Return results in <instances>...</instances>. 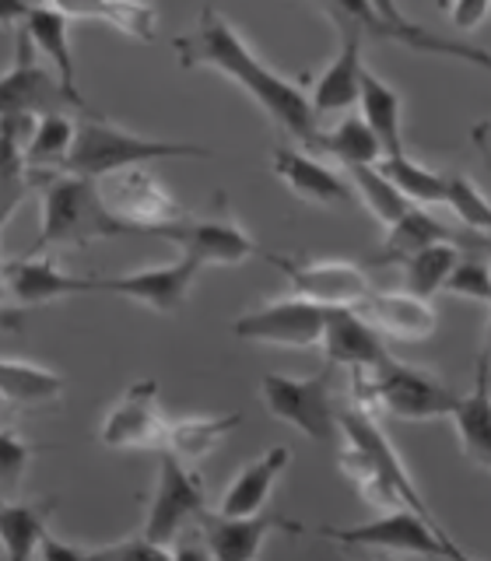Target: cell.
<instances>
[{"label": "cell", "mask_w": 491, "mask_h": 561, "mask_svg": "<svg viewBox=\"0 0 491 561\" xmlns=\"http://www.w3.org/2000/svg\"><path fill=\"white\" fill-rule=\"evenodd\" d=\"M172 49H175V57H180V67L218 70L228 81H236L242 92L274 119V127L281 134L309 145L316 130H320L316 127L309 95L285 75H277L263 57H256V49L246 43V35L228 22L218 8L204 4L193 32L175 35Z\"/></svg>", "instance_id": "6da1fadb"}, {"label": "cell", "mask_w": 491, "mask_h": 561, "mask_svg": "<svg viewBox=\"0 0 491 561\" xmlns=\"http://www.w3.org/2000/svg\"><path fill=\"white\" fill-rule=\"evenodd\" d=\"M338 432L344 435V446L338 449V463L368 505L376 508L408 505L425 519H435L373 411L358 408L355 400L344 403V408H338Z\"/></svg>", "instance_id": "7a4b0ae2"}, {"label": "cell", "mask_w": 491, "mask_h": 561, "mask_svg": "<svg viewBox=\"0 0 491 561\" xmlns=\"http://www.w3.org/2000/svg\"><path fill=\"white\" fill-rule=\"evenodd\" d=\"M169 158H210V148L197 145V140H165V137L127 130L88 105L75 123V145H70L64 172L102 180V175L119 169L155 165V162H169Z\"/></svg>", "instance_id": "3957f363"}, {"label": "cell", "mask_w": 491, "mask_h": 561, "mask_svg": "<svg viewBox=\"0 0 491 561\" xmlns=\"http://www.w3.org/2000/svg\"><path fill=\"white\" fill-rule=\"evenodd\" d=\"M119 236H134V232L110 215L95 180L75 172H57L43 183V228L28 253L88 250L99 239H119Z\"/></svg>", "instance_id": "277c9868"}, {"label": "cell", "mask_w": 491, "mask_h": 561, "mask_svg": "<svg viewBox=\"0 0 491 561\" xmlns=\"http://www.w3.org/2000/svg\"><path fill=\"white\" fill-rule=\"evenodd\" d=\"M351 386H355V403L365 411H379L400 421H432L446 417L456 393L429 368L403 365L386 355L373 368H351Z\"/></svg>", "instance_id": "5b68a950"}, {"label": "cell", "mask_w": 491, "mask_h": 561, "mask_svg": "<svg viewBox=\"0 0 491 561\" xmlns=\"http://www.w3.org/2000/svg\"><path fill=\"white\" fill-rule=\"evenodd\" d=\"M88 102L81 92H67L53 70L39 64L28 35L18 28L14 64L0 75V130L22 134L43 113H81Z\"/></svg>", "instance_id": "8992f818"}, {"label": "cell", "mask_w": 491, "mask_h": 561, "mask_svg": "<svg viewBox=\"0 0 491 561\" xmlns=\"http://www.w3.org/2000/svg\"><path fill=\"white\" fill-rule=\"evenodd\" d=\"M323 540L341 543V548H362V551H397V554H429V558H449V561H470V554L453 543V537L435 519H425L408 505L382 508V516L358 526H320Z\"/></svg>", "instance_id": "52a82bcc"}, {"label": "cell", "mask_w": 491, "mask_h": 561, "mask_svg": "<svg viewBox=\"0 0 491 561\" xmlns=\"http://www.w3.org/2000/svg\"><path fill=\"white\" fill-rule=\"evenodd\" d=\"M148 236H162L169 242L180 245V256H190L201 271L207 267H239L250 256L260 253L256 239L246 232V228L228 215V201L225 193H218L215 210L207 215H183L175 221L155 225Z\"/></svg>", "instance_id": "ba28073f"}, {"label": "cell", "mask_w": 491, "mask_h": 561, "mask_svg": "<svg viewBox=\"0 0 491 561\" xmlns=\"http://www.w3.org/2000/svg\"><path fill=\"white\" fill-rule=\"evenodd\" d=\"M330 368L333 365L306 379L267 373L260 379L263 411L298 428L312 443H333V435H338V403H333L330 390Z\"/></svg>", "instance_id": "9c48e42d"}, {"label": "cell", "mask_w": 491, "mask_h": 561, "mask_svg": "<svg viewBox=\"0 0 491 561\" xmlns=\"http://www.w3.org/2000/svg\"><path fill=\"white\" fill-rule=\"evenodd\" d=\"M95 183L102 193V204L110 207V215L127 225L134 236L137 232L148 236L155 225H165V221H175L186 215L183 204L172 197L165 183L158 180L148 165L119 169V172L102 175Z\"/></svg>", "instance_id": "30bf717a"}, {"label": "cell", "mask_w": 491, "mask_h": 561, "mask_svg": "<svg viewBox=\"0 0 491 561\" xmlns=\"http://www.w3.org/2000/svg\"><path fill=\"white\" fill-rule=\"evenodd\" d=\"M201 508H204L201 478L190 470V463L180 460V456H172L169 449H158V484L148 505V519L140 526V537L169 548L186 526L197 523Z\"/></svg>", "instance_id": "8fae6325"}, {"label": "cell", "mask_w": 491, "mask_h": 561, "mask_svg": "<svg viewBox=\"0 0 491 561\" xmlns=\"http://www.w3.org/2000/svg\"><path fill=\"white\" fill-rule=\"evenodd\" d=\"M327 309L330 306L309 302L302 295H288V298H274L267 306L236 316V320L228 323V330H232L239 341H250V344L306 351L320 344Z\"/></svg>", "instance_id": "7c38bea8"}, {"label": "cell", "mask_w": 491, "mask_h": 561, "mask_svg": "<svg viewBox=\"0 0 491 561\" xmlns=\"http://www.w3.org/2000/svg\"><path fill=\"white\" fill-rule=\"evenodd\" d=\"M267 263L288 277L295 295L309 298L320 306H362L365 295L373 291L368 274L351 260H292L277 253H260Z\"/></svg>", "instance_id": "4fadbf2b"}, {"label": "cell", "mask_w": 491, "mask_h": 561, "mask_svg": "<svg viewBox=\"0 0 491 561\" xmlns=\"http://www.w3.org/2000/svg\"><path fill=\"white\" fill-rule=\"evenodd\" d=\"M201 277V267L190 256H180L162 267H145L134 274H119V277H92V295L95 291H110L119 298H130V302L145 306L151 312L172 316L175 309L186 306V298Z\"/></svg>", "instance_id": "5bb4252c"}, {"label": "cell", "mask_w": 491, "mask_h": 561, "mask_svg": "<svg viewBox=\"0 0 491 561\" xmlns=\"http://www.w3.org/2000/svg\"><path fill=\"white\" fill-rule=\"evenodd\" d=\"M165 432V414L158 408V382L137 379L102 417L99 443L105 449H158Z\"/></svg>", "instance_id": "9a60e30c"}, {"label": "cell", "mask_w": 491, "mask_h": 561, "mask_svg": "<svg viewBox=\"0 0 491 561\" xmlns=\"http://www.w3.org/2000/svg\"><path fill=\"white\" fill-rule=\"evenodd\" d=\"M0 295H8L22 309H35V306L60 302V298L70 295H92V277L64 274L49 253L35 250L0 263Z\"/></svg>", "instance_id": "2e32d148"}, {"label": "cell", "mask_w": 491, "mask_h": 561, "mask_svg": "<svg viewBox=\"0 0 491 561\" xmlns=\"http://www.w3.org/2000/svg\"><path fill=\"white\" fill-rule=\"evenodd\" d=\"M330 18H333V25H338L341 46H338L333 64L312 81V92H306L316 119L327 116V113L351 110V105L358 102V81H362V70H365V60H362L365 35H362V28L355 22H347L344 14H330Z\"/></svg>", "instance_id": "e0dca14e"}, {"label": "cell", "mask_w": 491, "mask_h": 561, "mask_svg": "<svg viewBox=\"0 0 491 561\" xmlns=\"http://www.w3.org/2000/svg\"><path fill=\"white\" fill-rule=\"evenodd\" d=\"M201 540L207 548V558L218 561H253L260 554V543L274 530H298L295 523L271 516L267 508H260L253 516H221L201 508Z\"/></svg>", "instance_id": "ac0fdd59"}, {"label": "cell", "mask_w": 491, "mask_h": 561, "mask_svg": "<svg viewBox=\"0 0 491 561\" xmlns=\"http://www.w3.org/2000/svg\"><path fill=\"white\" fill-rule=\"evenodd\" d=\"M320 8L330 11V14H344L347 22H355L362 28V35H379V39H390L397 46H408V49H418V53H435V57H453V60H467L473 67L488 70L491 60H488V49L481 46H467V43H456V39H443V35L435 32H421V35H411V32H400L393 25H386L382 18L368 8V0H320Z\"/></svg>", "instance_id": "d6986e66"}, {"label": "cell", "mask_w": 491, "mask_h": 561, "mask_svg": "<svg viewBox=\"0 0 491 561\" xmlns=\"http://www.w3.org/2000/svg\"><path fill=\"white\" fill-rule=\"evenodd\" d=\"M320 347H323L327 365H351V368H373L376 362L390 355L382 333L351 306L327 309L323 330H320Z\"/></svg>", "instance_id": "ffe728a7"}, {"label": "cell", "mask_w": 491, "mask_h": 561, "mask_svg": "<svg viewBox=\"0 0 491 561\" xmlns=\"http://www.w3.org/2000/svg\"><path fill=\"white\" fill-rule=\"evenodd\" d=\"M271 172L285 183L298 201L316 204V207H341L355 201L351 183L338 175L330 165L316 162L312 154L295 151L288 145H274L271 151Z\"/></svg>", "instance_id": "44dd1931"}, {"label": "cell", "mask_w": 491, "mask_h": 561, "mask_svg": "<svg viewBox=\"0 0 491 561\" xmlns=\"http://www.w3.org/2000/svg\"><path fill=\"white\" fill-rule=\"evenodd\" d=\"M432 242H460L464 250H473V253L488 250V236L467 232V228H449L435 215H429L425 207L411 204L397 221L386 225L382 250H379V256L373 263H400L403 256L425 250V245H432Z\"/></svg>", "instance_id": "7402d4cb"}, {"label": "cell", "mask_w": 491, "mask_h": 561, "mask_svg": "<svg viewBox=\"0 0 491 561\" xmlns=\"http://www.w3.org/2000/svg\"><path fill=\"white\" fill-rule=\"evenodd\" d=\"M382 337L393 341H429L438 327V312L432 309V298H418L411 291H368L365 302L355 306Z\"/></svg>", "instance_id": "603a6c76"}, {"label": "cell", "mask_w": 491, "mask_h": 561, "mask_svg": "<svg viewBox=\"0 0 491 561\" xmlns=\"http://www.w3.org/2000/svg\"><path fill=\"white\" fill-rule=\"evenodd\" d=\"M460 438L464 456L481 470H491V403H488V351L473 362V386L460 397L456 393L446 414Z\"/></svg>", "instance_id": "cb8c5ba5"}, {"label": "cell", "mask_w": 491, "mask_h": 561, "mask_svg": "<svg viewBox=\"0 0 491 561\" xmlns=\"http://www.w3.org/2000/svg\"><path fill=\"white\" fill-rule=\"evenodd\" d=\"M288 463H292L288 446L263 449L256 460H250L232 481H228L215 513H221V516H253V513H260V508H267L271 491H274L281 473L288 470Z\"/></svg>", "instance_id": "d4e9b609"}, {"label": "cell", "mask_w": 491, "mask_h": 561, "mask_svg": "<svg viewBox=\"0 0 491 561\" xmlns=\"http://www.w3.org/2000/svg\"><path fill=\"white\" fill-rule=\"evenodd\" d=\"M70 145H75V119L67 113H43L18 134L22 165L35 180V186H43L49 175L64 172Z\"/></svg>", "instance_id": "484cf974"}, {"label": "cell", "mask_w": 491, "mask_h": 561, "mask_svg": "<svg viewBox=\"0 0 491 561\" xmlns=\"http://www.w3.org/2000/svg\"><path fill=\"white\" fill-rule=\"evenodd\" d=\"M28 35L32 49L49 60V70L67 92H78V70H75V49H70V18L53 11L49 4H28L25 18L18 22Z\"/></svg>", "instance_id": "4316f807"}, {"label": "cell", "mask_w": 491, "mask_h": 561, "mask_svg": "<svg viewBox=\"0 0 491 561\" xmlns=\"http://www.w3.org/2000/svg\"><path fill=\"white\" fill-rule=\"evenodd\" d=\"M70 22H102L137 43H151L158 28V14L148 0H46Z\"/></svg>", "instance_id": "83f0119b"}, {"label": "cell", "mask_w": 491, "mask_h": 561, "mask_svg": "<svg viewBox=\"0 0 491 561\" xmlns=\"http://www.w3.org/2000/svg\"><path fill=\"white\" fill-rule=\"evenodd\" d=\"M358 116L365 119V127L373 130V137L379 140V151L382 154H400L408 151L403 148V99L400 92L382 81L373 70H362V81H358Z\"/></svg>", "instance_id": "f1b7e54d"}, {"label": "cell", "mask_w": 491, "mask_h": 561, "mask_svg": "<svg viewBox=\"0 0 491 561\" xmlns=\"http://www.w3.org/2000/svg\"><path fill=\"white\" fill-rule=\"evenodd\" d=\"M242 425V414H215V417H165L162 446L183 463H197L201 456L215 453L228 435Z\"/></svg>", "instance_id": "f546056e"}, {"label": "cell", "mask_w": 491, "mask_h": 561, "mask_svg": "<svg viewBox=\"0 0 491 561\" xmlns=\"http://www.w3.org/2000/svg\"><path fill=\"white\" fill-rule=\"evenodd\" d=\"M57 513V499L46 502H8L0 499V548L8 558H35L43 537L49 534V519Z\"/></svg>", "instance_id": "4dcf8cb0"}, {"label": "cell", "mask_w": 491, "mask_h": 561, "mask_svg": "<svg viewBox=\"0 0 491 561\" xmlns=\"http://www.w3.org/2000/svg\"><path fill=\"white\" fill-rule=\"evenodd\" d=\"M64 393V376L46 365L22 362V358H0V400L14 408H39L53 403Z\"/></svg>", "instance_id": "1f68e13d"}, {"label": "cell", "mask_w": 491, "mask_h": 561, "mask_svg": "<svg viewBox=\"0 0 491 561\" xmlns=\"http://www.w3.org/2000/svg\"><path fill=\"white\" fill-rule=\"evenodd\" d=\"M309 148L333 154L344 169L347 165H376L382 158L379 140L365 127L362 116H344L341 123H333L330 130H316Z\"/></svg>", "instance_id": "d6a6232c"}, {"label": "cell", "mask_w": 491, "mask_h": 561, "mask_svg": "<svg viewBox=\"0 0 491 561\" xmlns=\"http://www.w3.org/2000/svg\"><path fill=\"white\" fill-rule=\"evenodd\" d=\"M376 169L390 180L403 197L411 204L425 207V204H443L446 201V172H435L429 165L414 162L408 151L400 154H382Z\"/></svg>", "instance_id": "836d02e7"}, {"label": "cell", "mask_w": 491, "mask_h": 561, "mask_svg": "<svg viewBox=\"0 0 491 561\" xmlns=\"http://www.w3.org/2000/svg\"><path fill=\"white\" fill-rule=\"evenodd\" d=\"M460 242H432L425 250H418L411 256L400 260L403 267V291H411L418 298H435L443 291V280L453 271V263L460 260Z\"/></svg>", "instance_id": "e575fe53"}, {"label": "cell", "mask_w": 491, "mask_h": 561, "mask_svg": "<svg viewBox=\"0 0 491 561\" xmlns=\"http://www.w3.org/2000/svg\"><path fill=\"white\" fill-rule=\"evenodd\" d=\"M347 183H351V193H355V201H362L365 210L379 225L397 221L403 210L411 207V201L403 197L376 165H347Z\"/></svg>", "instance_id": "d590c367"}, {"label": "cell", "mask_w": 491, "mask_h": 561, "mask_svg": "<svg viewBox=\"0 0 491 561\" xmlns=\"http://www.w3.org/2000/svg\"><path fill=\"white\" fill-rule=\"evenodd\" d=\"M35 180L22 165V148H18L14 130H0V232H4L8 218L28 197Z\"/></svg>", "instance_id": "8d00e7d4"}, {"label": "cell", "mask_w": 491, "mask_h": 561, "mask_svg": "<svg viewBox=\"0 0 491 561\" xmlns=\"http://www.w3.org/2000/svg\"><path fill=\"white\" fill-rule=\"evenodd\" d=\"M443 204H449V210L456 215V221H460V228H467V232H478V236H488L491 207L484 201V193L473 186L470 175L446 172V201Z\"/></svg>", "instance_id": "74e56055"}, {"label": "cell", "mask_w": 491, "mask_h": 561, "mask_svg": "<svg viewBox=\"0 0 491 561\" xmlns=\"http://www.w3.org/2000/svg\"><path fill=\"white\" fill-rule=\"evenodd\" d=\"M35 453H39V446L25 443L18 432L0 425V499L18 495V488H22V478H25L28 463L35 460Z\"/></svg>", "instance_id": "f35d334b"}, {"label": "cell", "mask_w": 491, "mask_h": 561, "mask_svg": "<svg viewBox=\"0 0 491 561\" xmlns=\"http://www.w3.org/2000/svg\"><path fill=\"white\" fill-rule=\"evenodd\" d=\"M443 291H449L456 298H470V302H478V306H488L491 302V274H488L484 253L456 260L453 271L443 280Z\"/></svg>", "instance_id": "ab89813d"}, {"label": "cell", "mask_w": 491, "mask_h": 561, "mask_svg": "<svg viewBox=\"0 0 491 561\" xmlns=\"http://www.w3.org/2000/svg\"><path fill=\"white\" fill-rule=\"evenodd\" d=\"M88 558H162L169 561L172 551L165 543H155L148 537H130V540H116V543H105V548H88Z\"/></svg>", "instance_id": "60d3db41"}, {"label": "cell", "mask_w": 491, "mask_h": 561, "mask_svg": "<svg viewBox=\"0 0 491 561\" xmlns=\"http://www.w3.org/2000/svg\"><path fill=\"white\" fill-rule=\"evenodd\" d=\"M449 18L456 28H478L488 18V0H449Z\"/></svg>", "instance_id": "b9f144b4"}, {"label": "cell", "mask_w": 491, "mask_h": 561, "mask_svg": "<svg viewBox=\"0 0 491 561\" xmlns=\"http://www.w3.org/2000/svg\"><path fill=\"white\" fill-rule=\"evenodd\" d=\"M368 8H373L386 25H393V28H400V32H411V35H421V32H429L425 25H414L408 14H403L400 8H397V0H368Z\"/></svg>", "instance_id": "7bdbcfd3"}, {"label": "cell", "mask_w": 491, "mask_h": 561, "mask_svg": "<svg viewBox=\"0 0 491 561\" xmlns=\"http://www.w3.org/2000/svg\"><path fill=\"white\" fill-rule=\"evenodd\" d=\"M35 554H43L46 561H78V558H88V548H75V543H64L53 534H46Z\"/></svg>", "instance_id": "ee69618b"}, {"label": "cell", "mask_w": 491, "mask_h": 561, "mask_svg": "<svg viewBox=\"0 0 491 561\" xmlns=\"http://www.w3.org/2000/svg\"><path fill=\"white\" fill-rule=\"evenodd\" d=\"M28 0H0V28H11L25 18Z\"/></svg>", "instance_id": "f6af8a7d"}, {"label": "cell", "mask_w": 491, "mask_h": 561, "mask_svg": "<svg viewBox=\"0 0 491 561\" xmlns=\"http://www.w3.org/2000/svg\"><path fill=\"white\" fill-rule=\"evenodd\" d=\"M0 425H4V411H0Z\"/></svg>", "instance_id": "bcb514c9"}]
</instances>
